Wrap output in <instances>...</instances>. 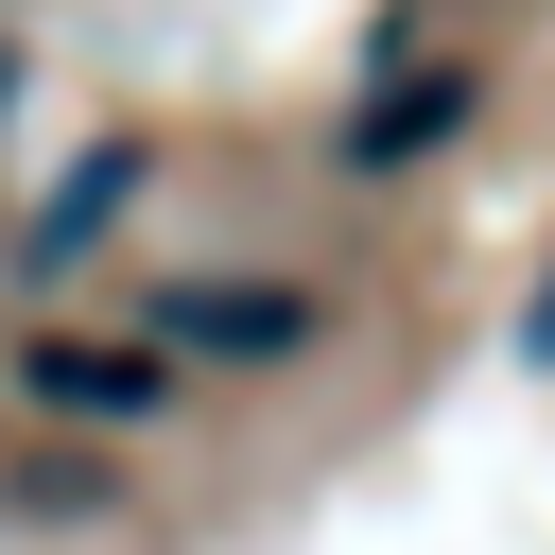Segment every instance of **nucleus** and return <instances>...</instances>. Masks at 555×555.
<instances>
[{
  "label": "nucleus",
  "mask_w": 555,
  "mask_h": 555,
  "mask_svg": "<svg viewBox=\"0 0 555 555\" xmlns=\"http://www.w3.org/2000/svg\"><path fill=\"white\" fill-rule=\"evenodd\" d=\"M139 330H156V347H208V364H295L330 312H312L295 278H156Z\"/></svg>",
  "instance_id": "1"
},
{
  "label": "nucleus",
  "mask_w": 555,
  "mask_h": 555,
  "mask_svg": "<svg viewBox=\"0 0 555 555\" xmlns=\"http://www.w3.org/2000/svg\"><path fill=\"white\" fill-rule=\"evenodd\" d=\"M17 382H35L52 416L121 434V416H156V399H173V347H156V330H139V347H69V330H52V347H17Z\"/></svg>",
  "instance_id": "2"
},
{
  "label": "nucleus",
  "mask_w": 555,
  "mask_h": 555,
  "mask_svg": "<svg viewBox=\"0 0 555 555\" xmlns=\"http://www.w3.org/2000/svg\"><path fill=\"white\" fill-rule=\"evenodd\" d=\"M121 191H139V139H104V156H87V173H69V191H52V208H35V278H52V260H87V243H104V208H121Z\"/></svg>",
  "instance_id": "3"
},
{
  "label": "nucleus",
  "mask_w": 555,
  "mask_h": 555,
  "mask_svg": "<svg viewBox=\"0 0 555 555\" xmlns=\"http://www.w3.org/2000/svg\"><path fill=\"white\" fill-rule=\"evenodd\" d=\"M451 121H468V87H451V69H416V87H399V104H364L347 139H364V156H416V139H451Z\"/></svg>",
  "instance_id": "4"
},
{
  "label": "nucleus",
  "mask_w": 555,
  "mask_h": 555,
  "mask_svg": "<svg viewBox=\"0 0 555 555\" xmlns=\"http://www.w3.org/2000/svg\"><path fill=\"white\" fill-rule=\"evenodd\" d=\"M520 364H555V278H538V312H520Z\"/></svg>",
  "instance_id": "5"
},
{
  "label": "nucleus",
  "mask_w": 555,
  "mask_h": 555,
  "mask_svg": "<svg viewBox=\"0 0 555 555\" xmlns=\"http://www.w3.org/2000/svg\"><path fill=\"white\" fill-rule=\"evenodd\" d=\"M0 104H17V69H0Z\"/></svg>",
  "instance_id": "6"
}]
</instances>
